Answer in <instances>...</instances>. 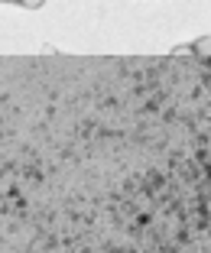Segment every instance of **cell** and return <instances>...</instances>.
I'll list each match as a JSON object with an SVG mask.
<instances>
[{
  "label": "cell",
  "mask_w": 211,
  "mask_h": 253,
  "mask_svg": "<svg viewBox=\"0 0 211 253\" xmlns=\"http://www.w3.org/2000/svg\"><path fill=\"white\" fill-rule=\"evenodd\" d=\"M192 52H195L202 62H211V36H202L195 45H192Z\"/></svg>",
  "instance_id": "6da1fadb"
},
{
  "label": "cell",
  "mask_w": 211,
  "mask_h": 253,
  "mask_svg": "<svg viewBox=\"0 0 211 253\" xmlns=\"http://www.w3.org/2000/svg\"><path fill=\"white\" fill-rule=\"evenodd\" d=\"M16 3H20V7H26V10H39L45 0H16Z\"/></svg>",
  "instance_id": "7a4b0ae2"
},
{
  "label": "cell",
  "mask_w": 211,
  "mask_h": 253,
  "mask_svg": "<svg viewBox=\"0 0 211 253\" xmlns=\"http://www.w3.org/2000/svg\"><path fill=\"white\" fill-rule=\"evenodd\" d=\"M0 3H13V0H0Z\"/></svg>",
  "instance_id": "3957f363"
}]
</instances>
